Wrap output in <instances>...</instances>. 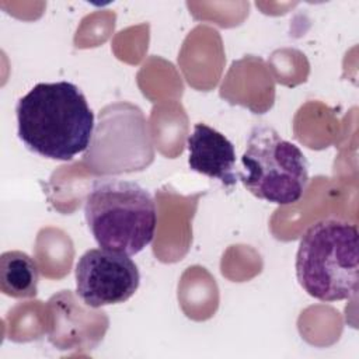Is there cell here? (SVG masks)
I'll list each match as a JSON object with an SVG mask.
<instances>
[{"instance_id":"cell-4","label":"cell","mask_w":359,"mask_h":359,"mask_svg":"<svg viewBox=\"0 0 359 359\" xmlns=\"http://www.w3.org/2000/svg\"><path fill=\"white\" fill-rule=\"evenodd\" d=\"M238 180L258 199L276 205L297 202L309 184L303 151L269 125H255L241 156Z\"/></svg>"},{"instance_id":"cell-2","label":"cell","mask_w":359,"mask_h":359,"mask_svg":"<svg viewBox=\"0 0 359 359\" xmlns=\"http://www.w3.org/2000/svg\"><path fill=\"white\" fill-rule=\"evenodd\" d=\"M299 285L321 302L351 299L359 287V233L356 224L325 217L311 224L296 254Z\"/></svg>"},{"instance_id":"cell-5","label":"cell","mask_w":359,"mask_h":359,"mask_svg":"<svg viewBox=\"0 0 359 359\" xmlns=\"http://www.w3.org/2000/svg\"><path fill=\"white\" fill-rule=\"evenodd\" d=\"M74 276L79 297L93 309L123 303L140 285L137 265L128 254L101 247L79 258Z\"/></svg>"},{"instance_id":"cell-3","label":"cell","mask_w":359,"mask_h":359,"mask_svg":"<svg viewBox=\"0 0 359 359\" xmlns=\"http://www.w3.org/2000/svg\"><path fill=\"white\" fill-rule=\"evenodd\" d=\"M84 217L101 248L135 255L154 237L157 208L151 194L137 182L101 178L86 196Z\"/></svg>"},{"instance_id":"cell-6","label":"cell","mask_w":359,"mask_h":359,"mask_svg":"<svg viewBox=\"0 0 359 359\" xmlns=\"http://www.w3.org/2000/svg\"><path fill=\"white\" fill-rule=\"evenodd\" d=\"M188 165L192 171L219 180L226 188L238 181L236 149L219 130L206 123H196L188 136Z\"/></svg>"},{"instance_id":"cell-1","label":"cell","mask_w":359,"mask_h":359,"mask_svg":"<svg viewBox=\"0 0 359 359\" xmlns=\"http://www.w3.org/2000/svg\"><path fill=\"white\" fill-rule=\"evenodd\" d=\"M18 137L31 151L69 161L94 135V114L83 91L70 81L38 83L15 107Z\"/></svg>"},{"instance_id":"cell-7","label":"cell","mask_w":359,"mask_h":359,"mask_svg":"<svg viewBox=\"0 0 359 359\" xmlns=\"http://www.w3.org/2000/svg\"><path fill=\"white\" fill-rule=\"evenodd\" d=\"M39 269L34 258L22 251H6L0 257V286L7 296L34 297L38 292Z\"/></svg>"}]
</instances>
